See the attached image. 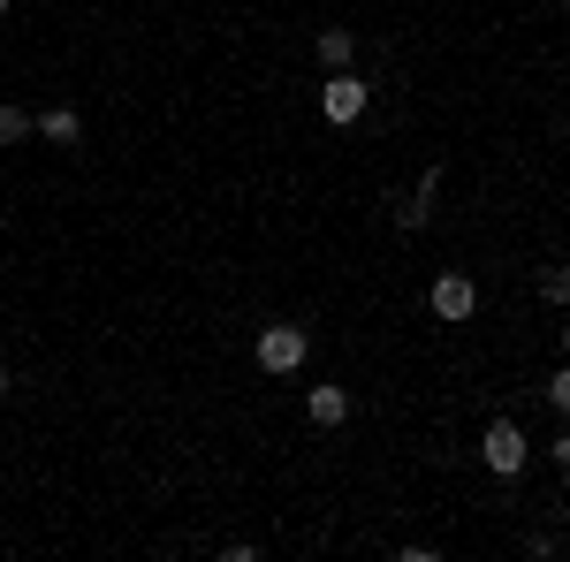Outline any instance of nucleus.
I'll return each mask as SVG.
<instances>
[{"mask_svg":"<svg viewBox=\"0 0 570 562\" xmlns=\"http://www.w3.org/2000/svg\"><path fill=\"white\" fill-rule=\"evenodd\" d=\"M252 357H259V373H305V357H312V327H297V319H266L259 327V343H252Z\"/></svg>","mask_w":570,"mask_h":562,"instance_id":"nucleus-1","label":"nucleus"},{"mask_svg":"<svg viewBox=\"0 0 570 562\" xmlns=\"http://www.w3.org/2000/svg\"><path fill=\"white\" fill-rule=\"evenodd\" d=\"M525 456H532V441H525V426H518V418H487V433H480L487 479H518V472H525Z\"/></svg>","mask_w":570,"mask_h":562,"instance_id":"nucleus-2","label":"nucleus"},{"mask_svg":"<svg viewBox=\"0 0 570 562\" xmlns=\"http://www.w3.org/2000/svg\"><path fill=\"white\" fill-rule=\"evenodd\" d=\"M426 312H434L441 327H464V319L480 312V282H472V274H456V266L434 274V282H426Z\"/></svg>","mask_w":570,"mask_h":562,"instance_id":"nucleus-3","label":"nucleus"},{"mask_svg":"<svg viewBox=\"0 0 570 562\" xmlns=\"http://www.w3.org/2000/svg\"><path fill=\"white\" fill-rule=\"evenodd\" d=\"M365 99H373V85H365L357 69H335V77L320 85V115H327L335 130H351V122H365Z\"/></svg>","mask_w":570,"mask_h":562,"instance_id":"nucleus-4","label":"nucleus"},{"mask_svg":"<svg viewBox=\"0 0 570 562\" xmlns=\"http://www.w3.org/2000/svg\"><path fill=\"white\" fill-rule=\"evenodd\" d=\"M305 426H320V433L351 426V388H335V381H320V388H305Z\"/></svg>","mask_w":570,"mask_h":562,"instance_id":"nucleus-5","label":"nucleus"},{"mask_svg":"<svg viewBox=\"0 0 570 562\" xmlns=\"http://www.w3.org/2000/svg\"><path fill=\"white\" fill-rule=\"evenodd\" d=\"M434 198H441V175L426 168V175H419V190H411V198H395V228H403V236H419V228L434 220Z\"/></svg>","mask_w":570,"mask_h":562,"instance_id":"nucleus-6","label":"nucleus"},{"mask_svg":"<svg viewBox=\"0 0 570 562\" xmlns=\"http://www.w3.org/2000/svg\"><path fill=\"white\" fill-rule=\"evenodd\" d=\"M31 137H46V145H85V115L77 107H46V115H31Z\"/></svg>","mask_w":570,"mask_h":562,"instance_id":"nucleus-7","label":"nucleus"},{"mask_svg":"<svg viewBox=\"0 0 570 562\" xmlns=\"http://www.w3.org/2000/svg\"><path fill=\"white\" fill-rule=\"evenodd\" d=\"M312 53H320V69L335 77V69H351V61H357V39L335 23V31H320V39H312Z\"/></svg>","mask_w":570,"mask_h":562,"instance_id":"nucleus-8","label":"nucleus"},{"mask_svg":"<svg viewBox=\"0 0 570 562\" xmlns=\"http://www.w3.org/2000/svg\"><path fill=\"white\" fill-rule=\"evenodd\" d=\"M540 304L570 312V266H540Z\"/></svg>","mask_w":570,"mask_h":562,"instance_id":"nucleus-9","label":"nucleus"},{"mask_svg":"<svg viewBox=\"0 0 570 562\" xmlns=\"http://www.w3.org/2000/svg\"><path fill=\"white\" fill-rule=\"evenodd\" d=\"M23 137H31V115H23V107H8V99H0V145H23Z\"/></svg>","mask_w":570,"mask_h":562,"instance_id":"nucleus-10","label":"nucleus"},{"mask_svg":"<svg viewBox=\"0 0 570 562\" xmlns=\"http://www.w3.org/2000/svg\"><path fill=\"white\" fill-rule=\"evenodd\" d=\"M540 395H548V411H563V418H570V357L548 373V388H540Z\"/></svg>","mask_w":570,"mask_h":562,"instance_id":"nucleus-11","label":"nucleus"},{"mask_svg":"<svg viewBox=\"0 0 570 562\" xmlns=\"http://www.w3.org/2000/svg\"><path fill=\"white\" fill-rule=\"evenodd\" d=\"M548 456H556V464L570 472V433H556V441H548Z\"/></svg>","mask_w":570,"mask_h":562,"instance_id":"nucleus-12","label":"nucleus"},{"mask_svg":"<svg viewBox=\"0 0 570 562\" xmlns=\"http://www.w3.org/2000/svg\"><path fill=\"white\" fill-rule=\"evenodd\" d=\"M8 388H16V381H8V365H0V403H8Z\"/></svg>","mask_w":570,"mask_h":562,"instance_id":"nucleus-13","label":"nucleus"},{"mask_svg":"<svg viewBox=\"0 0 570 562\" xmlns=\"http://www.w3.org/2000/svg\"><path fill=\"white\" fill-rule=\"evenodd\" d=\"M563 357H570V312H563Z\"/></svg>","mask_w":570,"mask_h":562,"instance_id":"nucleus-14","label":"nucleus"},{"mask_svg":"<svg viewBox=\"0 0 570 562\" xmlns=\"http://www.w3.org/2000/svg\"><path fill=\"white\" fill-rule=\"evenodd\" d=\"M0 23H8V0H0Z\"/></svg>","mask_w":570,"mask_h":562,"instance_id":"nucleus-15","label":"nucleus"},{"mask_svg":"<svg viewBox=\"0 0 570 562\" xmlns=\"http://www.w3.org/2000/svg\"><path fill=\"white\" fill-rule=\"evenodd\" d=\"M563 517H570V502H563Z\"/></svg>","mask_w":570,"mask_h":562,"instance_id":"nucleus-16","label":"nucleus"}]
</instances>
